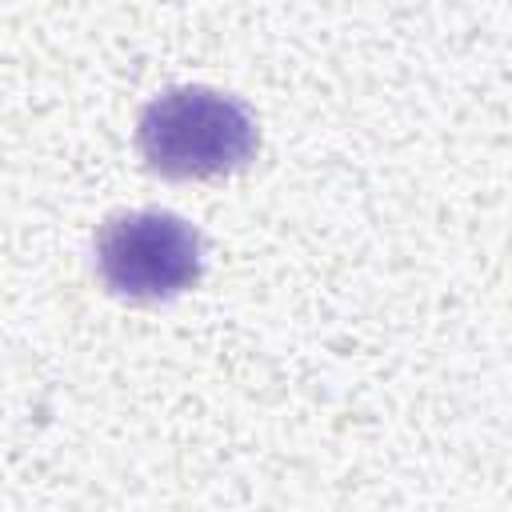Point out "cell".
Wrapping results in <instances>:
<instances>
[{
  "label": "cell",
  "mask_w": 512,
  "mask_h": 512,
  "mask_svg": "<svg viewBox=\"0 0 512 512\" xmlns=\"http://www.w3.org/2000/svg\"><path fill=\"white\" fill-rule=\"evenodd\" d=\"M136 148L156 176L168 180H212L240 172L256 148V112L204 84H180L144 104L136 120Z\"/></svg>",
  "instance_id": "6da1fadb"
},
{
  "label": "cell",
  "mask_w": 512,
  "mask_h": 512,
  "mask_svg": "<svg viewBox=\"0 0 512 512\" xmlns=\"http://www.w3.org/2000/svg\"><path fill=\"white\" fill-rule=\"evenodd\" d=\"M92 248L104 288L136 304L176 300L204 272L200 232L184 216L160 208L112 212L96 228Z\"/></svg>",
  "instance_id": "7a4b0ae2"
}]
</instances>
